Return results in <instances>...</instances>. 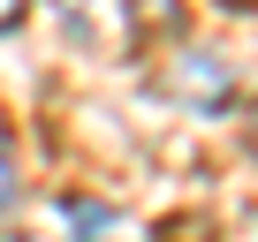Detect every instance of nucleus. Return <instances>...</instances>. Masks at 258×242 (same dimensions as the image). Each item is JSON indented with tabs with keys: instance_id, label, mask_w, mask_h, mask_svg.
<instances>
[{
	"instance_id": "obj_1",
	"label": "nucleus",
	"mask_w": 258,
	"mask_h": 242,
	"mask_svg": "<svg viewBox=\"0 0 258 242\" xmlns=\"http://www.w3.org/2000/svg\"><path fill=\"white\" fill-rule=\"evenodd\" d=\"M61 212H69L76 242H152V234L129 219V212H114V204H99V197H69Z\"/></svg>"
},
{
	"instance_id": "obj_2",
	"label": "nucleus",
	"mask_w": 258,
	"mask_h": 242,
	"mask_svg": "<svg viewBox=\"0 0 258 242\" xmlns=\"http://www.w3.org/2000/svg\"><path fill=\"white\" fill-rule=\"evenodd\" d=\"M167 91H182V98H213V106H220V98H228V68L205 53V68H190V76H167Z\"/></svg>"
},
{
	"instance_id": "obj_3",
	"label": "nucleus",
	"mask_w": 258,
	"mask_h": 242,
	"mask_svg": "<svg viewBox=\"0 0 258 242\" xmlns=\"http://www.w3.org/2000/svg\"><path fill=\"white\" fill-rule=\"evenodd\" d=\"M23 197V182H16V159H8V137H0V212H8Z\"/></svg>"
}]
</instances>
